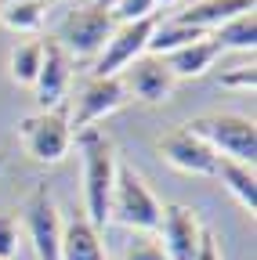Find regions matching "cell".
I'll use <instances>...</instances> for the list:
<instances>
[{
	"mask_svg": "<svg viewBox=\"0 0 257 260\" xmlns=\"http://www.w3.org/2000/svg\"><path fill=\"white\" fill-rule=\"evenodd\" d=\"M123 87H127V94H134L138 102H145V105H159V102H167L170 98V90H174V76H170V69H167V61L163 58H156V54H141V58H134L131 65L123 69Z\"/></svg>",
	"mask_w": 257,
	"mask_h": 260,
	"instance_id": "obj_12",
	"label": "cell"
},
{
	"mask_svg": "<svg viewBox=\"0 0 257 260\" xmlns=\"http://www.w3.org/2000/svg\"><path fill=\"white\" fill-rule=\"evenodd\" d=\"M112 29H116V22L102 4H87V8H69L51 40L69 58H91V54H102Z\"/></svg>",
	"mask_w": 257,
	"mask_h": 260,
	"instance_id": "obj_4",
	"label": "cell"
},
{
	"mask_svg": "<svg viewBox=\"0 0 257 260\" xmlns=\"http://www.w3.org/2000/svg\"><path fill=\"white\" fill-rule=\"evenodd\" d=\"M217 58H221V47H217L210 37H203V40H196V44H188V47L167 54L163 61H167V69H170L174 80H196V76H203L207 69H214Z\"/></svg>",
	"mask_w": 257,
	"mask_h": 260,
	"instance_id": "obj_15",
	"label": "cell"
},
{
	"mask_svg": "<svg viewBox=\"0 0 257 260\" xmlns=\"http://www.w3.org/2000/svg\"><path fill=\"white\" fill-rule=\"evenodd\" d=\"M47 4H51V0H47Z\"/></svg>",
	"mask_w": 257,
	"mask_h": 260,
	"instance_id": "obj_28",
	"label": "cell"
},
{
	"mask_svg": "<svg viewBox=\"0 0 257 260\" xmlns=\"http://www.w3.org/2000/svg\"><path fill=\"white\" fill-rule=\"evenodd\" d=\"M69 83H73V58L47 37V40H44L40 73H37V80H33V98H37L40 112H54V109L62 105V98H66Z\"/></svg>",
	"mask_w": 257,
	"mask_h": 260,
	"instance_id": "obj_11",
	"label": "cell"
},
{
	"mask_svg": "<svg viewBox=\"0 0 257 260\" xmlns=\"http://www.w3.org/2000/svg\"><path fill=\"white\" fill-rule=\"evenodd\" d=\"M159 217H163V203L152 195V188L145 184V177L131 167L120 162L116 170V188H112V203H109V220L134 228V232H156Z\"/></svg>",
	"mask_w": 257,
	"mask_h": 260,
	"instance_id": "obj_3",
	"label": "cell"
},
{
	"mask_svg": "<svg viewBox=\"0 0 257 260\" xmlns=\"http://www.w3.org/2000/svg\"><path fill=\"white\" fill-rule=\"evenodd\" d=\"M120 260H167V253H163V246H159L156 239L138 235L131 246L123 249V256H120Z\"/></svg>",
	"mask_w": 257,
	"mask_h": 260,
	"instance_id": "obj_22",
	"label": "cell"
},
{
	"mask_svg": "<svg viewBox=\"0 0 257 260\" xmlns=\"http://www.w3.org/2000/svg\"><path fill=\"white\" fill-rule=\"evenodd\" d=\"M80 155H83V217L102 232L109 224V203H112L120 159L109 134L98 126L80 130Z\"/></svg>",
	"mask_w": 257,
	"mask_h": 260,
	"instance_id": "obj_1",
	"label": "cell"
},
{
	"mask_svg": "<svg viewBox=\"0 0 257 260\" xmlns=\"http://www.w3.org/2000/svg\"><path fill=\"white\" fill-rule=\"evenodd\" d=\"M18 138L37 162H62L73 148V130L62 112H33L18 123Z\"/></svg>",
	"mask_w": 257,
	"mask_h": 260,
	"instance_id": "obj_5",
	"label": "cell"
},
{
	"mask_svg": "<svg viewBox=\"0 0 257 260\" xmlns=\"http://www.w3.org/2000/svg\"><path fill=\"white\" fill-rule=\"evenodd\" d=\"M196 260H221V246H217V235L203 228V239H199V249H196Z\"/></svg>",
	"mask_w": 257,
	"mask_h": 260,
	"instance_id": "obj_25",
	"label": "cell"
},
{
	"mask_svg": "<svg viewBox=\"0 0 257 260\" xmlns=\"http://www.w3.org/2000/svg\"><path fill=\"white\" fill-rule=\"evenodd\" d=\"M174 4V0H156V8H170Z\"/></svg>",
	"mask_w": 257,
	"mask_h": 260,
	"instance_id": "obj_26",
	"label": "cell"
},
{
	"mask_svg": "<svg viewBox=\"0 0 257 260\" xmlns=\"http://www.w3.org/2000/svg\"><path fill=\"white\" fill-rule=\"evenodd\" d=\"M253 4H257V0H196V4H188L185 11H178L174 22H181V25H188V29L207 32V37H210L217 25L232 22L236 15L253 11Z\"/></svg>",
	"mask_w": 257,
	"mask_h": 260,
	"instance_id": "obj_13",
	"label": "cell"
},
{
	"mask_svg": "<svg viewBox=\"0 0 257 260\" xmlns=\"http://www.w3.org/2000/svg\"><path fill=\"white\" fill-rule=\"evenodd\" d=\"M156 15L152 18H141V22H123L112 29V37L105 40L98 61H94V76H120L127 65H131L134 58L145 54L149 47V37H152V29H156Z\"/></svg>",
	"mask_w": 257,
	"mask_h": 260,
	"instance_id": "obj_7",
	"label": "cell"
},
{
	"mask_svg": "<svg viewBox=\"0 0 257 260\" xmlns=\"http://www.w3.org/2000/svg\"><path fill=\"white\" fill-rule=\"evenodd\" d=\"M214 177H221V184L236 195V203L253 217V210H257V177H253L250 162H236V159H221L217 155Z\"/></svg>",
	"mask_w": 257,
	"mask_h": 260,
	"instance_id": "obj_16",
	"label": "cell"
},
{
	"mask_svg": "<svg viewBox=\"0 0 257 260\" xmlns=\"http://www.w3.org/2000/svg\"><path fill=\"white\" fill-rule=\"evenodd\" d=\"M185 130H192L199 141H207L221 159H236V162H250L257 159V126L253 119L239 116V112H207L188 119Z\"/></svg>",
	"mask_w": 257,
	"mask_h": 260,
	"instance_id": "obj_2",
	"label": "cell"
},
{
	"mask_svg": "<svg viewBox=\"0 0 257 260\" xmlns=\"http://www.w3.org/2000/svg\"><path fill=\"white\" fill-rule=\"evenodd\" d=\"M131 102L123 80L120 76H91L80 90H76V102H73V116H69V130H87L98 119L112 116L116 109H123Z\"/></svg>",
	"mask_w": 257,
	"mask_h": 260,
	"instance_id": "obj_6",
	"label": "cell"
},
{
	"mask_svg": "<svg viewBox=\"0 0 257 260\" xmlns=\"http://www.w3.org/2000/svg\"><path fill=\"white\" fill-rule=\"evenodd\" d=\"M105 11L112 15L116 25H123V22H141V18H152V15H156V0H109Z\"/></svg>",
	"mask_w": 257,
	"mask_h": 260,
	"instance_id": "obj_21",
	"label": "cell"
},
{
	"mask_svg": "<svg viewBox=\"0 0 257 260\" xmlns=\"http://www.w3.org/2000/svg\"><path fill=\"white\" fill-rule=\"evenodd\" d=\"M156 148H159V155H163L174 170H181V174H214V167H217V152L207 145V141H199L192 130H185V126H174V130H167L163 138L156 141Z\"/></svg>",
	"mask_w": 257,
	"mask_h": 260,
	"instance_id": "obj_10",
	"label": "cell"
},
{
	"mask_svg": "<svg viewBox=\"0 0 257 260\" xmlns=\"http://www.w3.org/2000/svg\"><path fill=\"white\" fill-rule=\"evenodd\" d=\"M58 260H105L102 232H98V228H94L87 217H69V220H62Z\"/></svg>",
	"mask_w": 257,
	"mask_h": 260,
	"instance_id": "obj_14",
	"label": "cell"
},
{
	"mask_svg": "<svg viewBox=\"0 0 257 260\" xmlns=\"http://www.w3.org/2000/svg\"><path fill=\"white\" fill-rule=\"evenodd\" d=\"M25 232L33 242L37 260H58V242H62V217L47 188H37L25 199Z\"/></svg>",
	"mask_w": 257,
	"mask_h": 260,
	"instance_id": "obj_9",
	"label": "cell"
},
{
	"mask_svg": "<svg viewBox=\"0 0 257 260\" xmlns=\"http://www.w3.org/2000/svg\"><path fill=\"white\" fill-rule=\"evenodd\" d=\"M221 87H236V90H253L257 87V69L250 65H236L232 73H221Z\"/></svg>",
	"mask_w": 257,
	"mask_h": 260,
	"instance_id": "obj_24",
	"label": "cell"
},
{
	"mask_svg": "<svg viewBox=\"0 0 257 260\" xmlns=\"http://www.w3.org/2000/svg\"><path fill=\"white\" fill-rule=\"evenodd\" d=\"M47 18V0H8L0 8V22H4L11 32H37Z\"/></svg>",
	"mask_w": 257,
	"mask_h": 260,
	"instance_id": "obj_19",
	"label": "cell"
},
{
	"mask_svg": "<svg viewBox=\"0 0 257 260\" xmlns=\"http://www.w3.org/2000/svg\"><path fill=\"white\" fill-rule=\"evenodd\" d=\"M18 249V220L11 213H0V260L15 256Z\"/></svg>",
	"mask_w": 257,
	"mask_h": 260,
	"instance_id": "obj_23",
	"label": "cell"
},
{
	"mask_svg": "<svg viewBox=\"0 0 257 260\" xmlns=\"http://www.w3.org/2000/svg\"><path fill=\"white\" fill-rule=\"evenodd\" d=\"M203 37H207V32H196V29H188V25H181V22L170 18V22H163V25H156V29H152L145 54L167 58V54H174V51H181V47H188V44L203 40Z\"/></svg>",
	"mask_w": 257,
	"mask_h": 260,
	"instance_id": "obj_18",
	"label": "cell"
},
{
	"mask_svg": "<svg viewBox=\"0 0 257 260\" xmlns=\"http://www.w3.org/2000/svg\"><path fill=\"white\" fill-rule=\"evenodd\" d=\"M102 8H109V0H102Z\"/></svg>",
	"mask_w": 257,
	"mask_h": 260,
	"instance_id": "obj_27",
	"label": "cell"
},
{
	"mask_svg": "<svg viewBox=\"0 0 257 260\" xmlns=\"http://www.w3.org/2000/svg\"><path fill=\"white\" fill-rule=\"evenodd\" d=\"M40 61H44V40H18L11 47V58H8L11 80L22 87H33V80L40 73Z\"/></svg>",
	"mask_w": 257,
	"mask_h": 260,
	"instance_id": "obj_20",
	"label": "cell"
},
{
	"mask_svg": "<svg viewBox=\"0 0 257 260\" xmlns=\"http://www.w3.org/2000/svg\"><path fill=\"white\" fill-rule=\"evenodd\" d=\"M210 40L221 47V51H253L257 47V18L253 11L246 15H236L232 22H224L210 32Z\"/></svg>",
	"mask_w": 257,
	"mask_h": 260,
	"instance_id": "obj_17",
	"label": "cell"
},
{
	"mask_svg": "<svg viewBox=\"0 0 257 260\" xmlns=\"http://www.w3.org/2000/svg\"><path fill=\"white\" fill-rule=\"evenodd\" d=\"M156 232H159V246H163L167 260H196L203 224L192 206H181V203L163 206V217H159Z\"/></svg>",
	"mask_w": 257,
	"mask_h": 260,
	"instance_id": "obj_8",
	"label": "cell"
}]
</instances>
